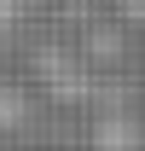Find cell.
I'll return each mask as SVG.
<instances>
[{
  "label": "cell",
  "instance_id": "obj_1",
  "mask_svg": "<svg viewBox=\"0 0 145 151\" xmlns=\"http://www.w3.org/2000/svg\"><path fill=\"white\" fill-rule=\"evenodd\" d=\"M6 23H12V0H0V29H6Z\"/></svg>",
  "mask_w": 145,
  "mask_h": 151
}]
</instances>
